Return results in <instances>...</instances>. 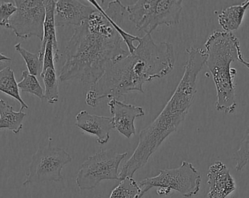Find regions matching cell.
I'll return each instance as SVG.
<instances>
[{
    "mask_svg": "<svg viewBox=\"0 0 249 198\" xmlns=\"http://www.w3.org/2000/svg\"><path fill=\"white\" fill-rule=\"evenodd\" d=\"M25 117L26 113L14 111L13 106L0 99V130L7 129L18 135L23 128Z\"/></svg>",
    "mask_w": 249,
    "mask_h": 198,
    "instance_id": "17",
    "label": "cell"
},
{
    "mask_svg": "<svg viewBox=\"0 0 249 198\" xmlns=\"http://www.w3.org/2000/svg\"><path fill=\"white\" fill-rule=\"evenodd\" d=\"M4 61H11V58L5 56L3 54L0 53V62H4Z\"/></svg>",
    "mask_w": 249,
    "mask_h": 198,
    "instance_id": "26",
    "label": "cell"
},
{
    "mask_svg": "<svg viewBox=\"0 0 249 198\" xmlns=\"http://www.w3.org/2000/svg\"><path fill=\"white\" fill-rule=\"evenodd\" d=\"M128 19L136 29L151 34L158 26L178 24L182 11L181 0H139L126 6Z\"/></svg>",
    "mask_w": 249,
    "mask_h": 198,
    "instance_id": "5",
    "label": "cell"
},
{
    "mask_svg": "<svg viewBox=\"0 0 249 198\" xmlns=\"http://www.w3.org/2000/svg\"><path fill=\"white\" fill-rule=\"evenodd\" d=\"M200 184V172L191 163L187 161H183L178 168L160 170L158 176L139 183L142 198L151 189L157 187V194L161 197L175 191L184 198H190L199 193Z\"/></svg>",
    "mask_w": 249,
    "mask_h": 198,
    "instance_id": "6",
    "label": "cell"
},
{
    "mask_svg": "<svg viewBox=\"0 0 249 198\" xmlns=\"http://www.w3.org/2000/svg\"><path fill=\"white\" fill-rule=\"evenodd\" d=\"M15 49L20 54V56L24 60L29 74L35 76L38 75L40 76L42 68H43V61L39 58V54L32 53V52L26 50L22 46L20 43H18L15 45Z\"/></svg>",
    "mask_w": 249,
    "mask_h": 198,
    "instance_id": "21",
    "label": "cell"
},
{
    "mask_svg": "<svg viewBox=\"0 0 249 198\" xmlns=\"http://www.w3.org/2000/svg\"><path fill=\"white\" fill-rule=\"evenodd\" d=\"M18 87L22 92L30 93L40 100L45 99V92L37 78L35 76L29 74L28 71L22 72V80L18 83Z\"/></svg>",
    "mask_w": 249,
    "mask_h": 198,
    "instance_id": "22",
    "label": "cell"
},
{
    "mask_svg": "<svg viewBox=\"0 0 249 198\" xmlns=\"http://www.w3.org/2000/svg\"><path fill=\"white\" fill-rule=\"evenodd\" d=\"M123 39L106 17L96 10L76 27L66 46V61L61 68V81L80 80L96 84L111 62L127 55Z\"/></svg>",
    "mask_w": 249,
    "mask_h": 198,
    "instance_id": "2",
    "label": "cell"
},
{
    "mask_svg": "<svg viewBox=\"0 0 249 198\" xmlns=\"http://www.w3.org/2000/svg\"><path fill=\"white\" fill-rule=\"evenodd\" d=\"M133 53L111 62L103 76L90 86L88 106L96 107L102 99H118L131 91L144 93L143 85L169 74L175 65L174 46L168 42L156 44L151 34L141 37Z\"/></svg>",
    "mask_w": 249,
    "mask_h": 198,
    "instance_id": "1",
    "label": "cell"
},
{
    "mask_svg": "<svg viewBox=\"0 0 249 198\" xmlns=\"http://www.w3.org/2000/svg\"><path fill=\"white\" fill-rule=\"evenodd\" d=\"M208 198H226L236 190V184L228 167L221 161H216L208 172Z\"/></svg>",
    "mask_w": 249,
    "mask_h": 198,
    "instance_id": "12",
    "label": "cell"
},
{
    "mask_svg": "<svg viewBox=\"0 0 249 198\" xmlns=\"http://www.w3.org/2000/svg\"><path fill=\"white\" fill-rule=\"evenodd\" d=\"M235 159L237 163L235 166L237 171H241L249 164V125L240 143L239 149L235 152Z\"/></svg>",
    "mask_w": 249,
    "mask_h": 198,
    "instance_id": "23",
    "label": "cell"
},
{
    "mask_svg": "<svg viewBox=\"0 0 249 198\" xmlns=\"http://www.w3.org/2000/svg\"><path fill=\"white\" fill-rule=\"evenodd\" d=\"M72 161L71 155L63 148L48 145L40 146L32 155L29 174L23 186L43 183H58L63 180L62 170Z\"/></svg>",
    "mask_w": 249,
    "mask_h": 198,
    "instance_id": "7",
    "label": "cell"
},
{
    "mask_svg": "<svg viewBox=\"0 0 249 198\" xmlns=\"http://www.w3.org/2000/svg\"><path fill=\"white\" fill-rule=\"evenodd\" d=\"M238 61H239L241 63H242L243 65H244V66L247 67V68H248L249 71V62H247V61H246L245 59H244V57H243V54L242 52H241V54H240L239 56H238Z\"/></svg>",
    "mask_w": 249,
    "mask_h": 198,
    "instance_id": "25",
    "label": "cell"
},
{
    "mask_svg": "<svg viewBox=\"0 0 249 198\" xmlns=\"http://www.w3.org/2000/svg\"><path fill=\"white\" fill-rule=\"evenodd\" d=\"M17 11L14 1H0V26L9 29L10 17Z\"/></svg>",
    "mask_w": 249,
    "mask_h": 198,
    "instance_id": "24",
    "label": "cell"
},
{
    "mask_svg": "<svg viewBox=\"0 0 249 198\" xmlns=\"http://www.w3.org/2000/svg\"><path fill=\"white\" fill-rule=\"evenodd\" d=\"M88 1L93 4V7L106 17L107 20L109 21L111 26L119 33L120 36L123 39V41H124V43L127 45L129 52L133 53L136 49V46H135L133 42H139L141 37L133 36V35L127 33L121 28V25H120L122 23L124 16L125 15V13H127L126 6L124 5L121 1L115 0V1H110L108 4L107 9L104 10L101 7L100 4L95 0H89Z\"/></svg>",
    "mask_w": 249,
    "mask_h": 198,
    "instance_id": "14",
    "label": "cell"
},
{
    "mask_svg": "<svg viewBox=\"0 0 249 198\" xmlns=\"http://www.w3.org/2000/svg\"><path fill=\"white\" fill-rule=\"evenodd\" d=\"M75 126L86 133L97 137V142L105 145L110 139V132L114 129L112 118L91 115L82 110L75 117Z\"/></svg>",
    "mask_w": 249,
    "mask_h": 198,
    "instance_id": "13",
    "label": "cell"
},
{
    "mask_svg": "<svg viewBox=\"0 0 249 198\" xmlns=\"http://www.w3.org/2000/svg\"><path fill=\"white\" fill-rule=\"evenodd\" d=\"M112 118L114 129L130 139L136 135L134 121L136 118L143 117L145 113L143 109L139 106L127 104L118 99L112 98L108 103Z\"/></svg>",
    "mask_w": 249,
    "mask_h": 198,
    "instance_id": "10",
    "label": "cell"
},
{
    "mask_svg": "<svg viewBox=\"0 0 249 198\" xmlns=\"http://www.w3.org/2000/svg\"><path fill=\"white\" fill-rule=\"evenodd\" d=\"M139 183L133 177H126L112 190L109 198H142Z\"/></svg>",
    "mask_w": 249,
    "mask_h": 198,
    "instance_id": "20",
    "label": "cell"
},
{
    "mask_svg": "<svg viewBox=\"0 0 249 198\" xmlns=\"http://www.w3.org/2000/svg\"><path fill=\"white\" fill-rule=\"evenodd\" d=\"M0 91L5 93L20 103V108L19 111L29 108L26 103L20 97L14 72L10 67H5L0 70Z\"/></svg>",
    "mask_w": 249,
    "mask_h": 198,
    "instance_id": "18",
    "label": "cell"
},
{
    "mask_svg": "<svg viewBox=\"0 0 249 198\" xmlns=\"http://www.w3.org/2000/svg\"><path fill=\"white\" fill-rule=\"evenodd\" d=\"M208 58L206 64L212 74L216 90V110L233 113L237 107L234 78L237 71L231 68L241 53L239 40L231 32L216 30L205 43Z\"/></svg>",
    "mask_w": 249,
    "mask_h": 198,
    "instance_id": "4",
    "label": "cell"
},
{
    "mask_svg": "<svg viewBox=\"0 0 249 198\" xmlns=\"http://www.w3.org/2000/svg\"><path fill=\"white\" fill-rule=\"evenodd\" d=\"M186 51L189 59L179 84L158 117L141 131L139 144L120 172V181L133 177L138 170L144 167L163 141L176 132L185 119L197 92V76L208 58L207 52L201 48L189 47Z\"/></svg>",
    "mask_w": 249,
    "mask_h": 198,
    "instance_id": "3",
    "label": "cell"
},
{
    "mask_svg": "<svg viewBox=\"0 0 249 198\" xmlns=\"http://www.w3.org/2000/svg\"><path fill=\"white\" fill-rule=\"evenodd\" d=\"M96 8L74 0H58L55 2V23L56 27L80 26L89 18Z\"/></svg>",
    "mask_w": 249,
    "mask_h": 198,
    "instance_id": "11",
    "label": "cell"
},
{
    "mask_svg": "<svg viewBox=\"0 0 249 198\" xmlns=\"http://www.w3.org/2000/svg\"><path fill=\"white\" fill-rule=\"evenodd\" d=\"M249 7V0H247L242 4L230 6L222 10L218 15V20L223 30L231 33L238 30Z\"/></svg>",
    "mask_w": 249,
    "mask_h": 198,
    "instance_id": "16",
    "label": "cell"
},
{
    "mask_svg": "<svg viewBox=\"0 0 249 198\" xmlns=\"http://www.w3.org/2000/svg\"><path fill=\"white\" fill-rule=\"evenodd\" d=\"M17 11L10 17L9 29L20 39H43L45 7L44 0H15Z\"/></svg>",
    "mask_w": 249,
    "mask_h": 198,
    "instance_id": "9",
    "label": "cell"
},
{
    "mask_svg": "<svg viewBox=\"0 0 249 198\" xmlns=\"http://www.w3.org/2000/svg\"><path fill=\"white\" fill-rule=\"evenodd\" d=\"M45 85V99L49 104L58 101V83L55 68H49L41 73Z\"/></svg>",
    "mask_w": 249,
    "mask_h": 198,
    "instance_id": "19",
    "label": "cell"
},
{
    "mask_svg": "<svg viewBox=\"0 0 249 198\" xmlns=\"http://www.w3.org/2000/svg\"><path fill=\"white\" fill-rule=\"evenodd\" d=\"M127 152L101 151L89 157L77 173L76 183L81 190L96 188L104 180H119V167Z\"/></svg>",
    "mask_w": 249,
    "mask_h": 198,
    "instance_id": "8",
    "label": "cell"
},
{
    "mask_svg": "<svg viewBox=\"0 0 249 198\" xmlns=\"http://www.w3.org/2000/svg\"><path fill=\"white\" fill-rule=\"evenodd\" d=\"M55 0H44V4L45 7V18L44 22L43 39L41 44L39 54V58L43 61L45 55V46L48 42H52L53 43L54 58L55 62H58L59 60V49H58V41H57L56 32H55Z\"/></svg>",
    "mask_w": 249,
    "mask_h": 198,
    "instance_id": "15",
    "label": "cell"
}]
</instances>
